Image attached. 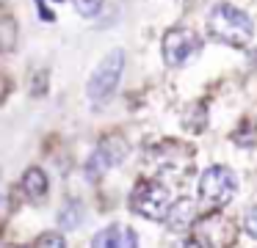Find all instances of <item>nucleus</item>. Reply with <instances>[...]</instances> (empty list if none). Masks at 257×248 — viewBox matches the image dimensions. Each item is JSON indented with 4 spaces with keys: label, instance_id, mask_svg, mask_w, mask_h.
<instances>
[{
    "label": "nucleus",
    "instance_id": "nucleus-13",
    "mask_svg": "<svg viewBox=\"0 0 257 248\" xmlns=\"http://www.w3.org/2000/svg\"><path fill=\"white\" fill-rule=\"evenodd\" d=\"M34 248H67V242H64V237L58 234V231H45V234H39V240L34 242Z\"/></svg>",
    "mask_w": 257,
    "mask_h": 248
},
{
    "label": "nucleus",
    "instance_id": "nucleus-15",
    "mask_svg": "<svg viewBox=\"0 0 257 248\" xmlns=\"http://www.w3.org/2000/svg\"><path fill=\"white\" fill-rule=\"evenodd\" d=\"M243 229H246V234H249V237H254V240H257V207H251L249 212L243 215Z\"/></svg>",
    "mask_w": 257,
    "mask_h": 248
},
{
    "label": "nucleus",
    "instance_id": "nucleus-4",
    "mask_svg": "<svg viewBox=\"0 0 257 248\" xmlns=\"http://www.w3.org/2000/svg\"><path fill=\"white\" fill-rule=\"evenodd\" d=\"M124 69V50H111L105 58L97 64V69L91 72L89 86H86V94H89L91 102H105L119 86V77H122Z\"/></svg>",
    "mask_w": 257,
    "mask_h": 248
},
{
    "label": "nucleus",
    "instance_id": "nucleus-11",
    "mask_svg": "<svg viewBox=\"0 0 257 248\" xmlns=\"http://www.w3.org/2000/svg\"><path fill=\"white\" fill-rule=\"evenodd\" d=\"M14 39H17V25L12 14H0V53L14 50Z\"/></svg>",
    "mask_w": 257,
    "mask_h": 248
},
{
    "label": "nucleus",
    "instance_id": "nucleus-12",
    "mask_svg": "<svg viewBox=\"0 0 257 248\" xmlns=\"http://www.w3.org/2000/svg\"><path fill=\"white\" fill-rule=\"evenodd\" d=\"M80 212H83V207L75 201H69L67 207H64L61 212V226L64 229H75V226H80Z\"/></svg>",
    "mask_w": 257,
    "mask_h": 248
},
{
    "label": "nucleus",
    "instance_id": "nucleus-7",
    "mask_svg": "<svg viewBox=\"0 0 257 248\" xmlns=\"http://www.w3.org/2000/svg\"><path fill=\"white\" fill-rule=\"evenodd\" d=\"M202 234H196L202 240L205 248H227L232 245V237H235V226L229 223L224 215H207L205 220L199 223Z\"/></svg>",
    "mask_w": 257,
    "mask_h": 248
},
{
    "label": "nucleus",
    "instance_id": "nucleus-1",
    "mask_svg": "<svg viewBox=\"0 0 257 248\" xmlns=\"http://www.w3.org/2000/svg\"><path fill=\"white\" fill-rule=\"evenodd\" d=\"M207 36L216 39L221 44H232V47H246L254 36V25H251L249 14L240 11L232 3H218L207 14Z\"/></svg>",
    "mask_w": 257,
    "mask_h": 248
},
{
    "label": "nucleus",
    "instance_id": "nucleus-5",
    "mask_svg": "<svg viewBox=\"0 0 257 248\" xmlns=\"http://www.w3.org/2000/svg\"><path fill=\"white\" fill-rule=\"evenodd\" d=\"M202 42L191 28H172V31L163 33V61L169 66H185L196 53H199Z\"/></svg>",
    "mask_w": 257,
    "mask_h": 248
},
{
    "label": "nucleus",
    "instance_id": "nucleus-16",
    "mask_svg": "<svg viewBox=\"0 0 257 248\" xmlns=\"http://www.w3.org/2000/svg\"><path fill=\"white\" fill-rule=\"evenodd\" d=\"M174 248H205V245H202L199 237H185V240H180Z\"/></svg>",
    "mask_w": 257,
    "mask_h": 248
},
{
    "label": "nucleus",
    "instance_id": "nucleus-9",
    "mask_svg": "<svg viewBox=\"0 0 257 248\" xmlns=\"http://www.w3.org/2000/svg\"><path fill=\"white\" fill-rule=\"evenodd\" d=\"M196 223V204L191 198H177L166 215V226L172 231H185Z\"/></svg>",
    "mask_w": 257,
    "mask_h": 248
},
{
    "label": "nucleus",
    "instance_id": "nucleus-6",
    "mask_svg": "<svg viewBox=\"0 0 257 248\" xmlns=\"http://www.w3.org/2000/svg\"><path fill=\"white\" fill-rule=\"evenodd\" d=\"M124 157H127V141H124L122 135H105L100 141V146L91 152L89 163H86V174H89L91 179H97V176H102L108 168L119 165Z\"/></svg>",
    "mask_w": 257,
    "mask_h": 248
},
{
    "label": "nucleus",
    "instance_id": "nucleus-14",
    "mask_svg": "<svg viewBox=\"0 0 257 248\" xmlns=\"http://www.w3.org/2000/svg\"><path fill=\"white\" fill-rule=\"evenodd\" d=\"M75 9L83 17H97V11L102 9V0H75Z\"/></svg>",
    "mask_w": 257,
    "mask_h": 248
},
{
    "label": "nucleus",
    "instance_id": "nucleus-3",
    "mask_svg": "<svg viewBox=\"0 0 257 248\" xmlns=\"http://www.w3.org/2000/svg\"><path fill=\"white\" fill-rule=\"evenodd\" d=\"M172 196H169L166 185L155 179H141L130 193V207L136 215H144L150 220H166L169 209H172Z\"/></svg>",
    "mask_w": 257,
    "mask_h": 248
},
{
    "label": "nucleus",
    "instance_id": "nucleus-8",
    "mask_svg": "<svg viewBox=\"0 0 257 248\" xmlns=\"http://www.w3.org/2000/svg\"><path fill=\"white\" fill-rule=\"evenodd\" d=\"M91 248H139V234L124 223H111L94 234Z\"/></svg>",
    "mask_w": 257,
    "mask_h": 248
},
{
    "label": "nucleus",
    "instance_id": "nucleus-2",
    "mask_svg": "<svg viewBox=\"0 0 257 248\" xmlns=\"http://www.w3.org/2000/svg\"><path fill=\"white\" fill-rule=\"evenodd\" d=\"M235 190H238V176L227 165H210L202 171L199 176V198L205 207L218 209L227 201H232Z\"/></svg>",
    "mask_w": 257,
    "mask_h": 248
},
{
    "label": "nucleus",
    "instance_id": "nucleus-10",
    "mask_svg": "<svg viewBox=\"0 0 257 248\" xmlns=\"http://www.w3.org/2000/svg\"><path fill=\"white\" fill-rule=\"evenodd\" d=\"M23 190L28 193V198H34V201H42V198L47 196V174L42 168H28L23 174Z\"/></svg>",
    "mask_w": 257,
    "mask_h": 248
}]
</instances>
